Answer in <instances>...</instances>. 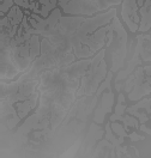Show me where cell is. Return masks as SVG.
<instances>
[{"label":"cell","instance_id":"cell-1","mask_svg":"<svg viewBox=\"0 0 151 158\" xmlns=\"http://www.w3.org/2000/svg\"><path fill=\"white\" fill-rule=\"evenodd\" d=\"M106 49L102 48L100 52H97L91 59V64L89 65L88 71L81 79L79 89L76 92L77 97L81 96H91L92 94H96L100 84L107 77V64L104 61Z\"/></svg>","mask_w":151,"mask_h":158},{"label":"cell","instance_id":"cell-2","mask_svg":"<svg viewBox=\"0 0 151 158\" xmlns=\"http://www.w3.org/2000/svg\"><path fill=\"white\" fill-rule=\"evenodd\" d=\"M111 27L114 29V40L109 47L111 48L110 71L114 73V72L120 71L124 67L125 59L127 55V32L116 16L111 20Z\"/></svg>","mask_w":151,"mask_h":158},{"label":"cell","instance_id":"cell-3","mask_svg":"<svg viewBox=\"0 0 151 158\" xmlns=\"http://www.w3.org/2000/svg\"><path fill=\"white\" fill-rule=\"evenodd\" d=\"M121 17L124 22L132 32H136L139 29L140 17L138 13L137 0H123L121 7Z\"/></svg>","mask_w":151,"mask_h":158},{"label":"cell","instance_id":"cell-4","mask_svg":"<svg viewBox=\"0 0 151 158\" xmlns=\"http://www.w3.org/2000/svg\"><path fill=\"white\" fill-rule=\"evenodd\" d=\"M0 61H1V72H0V77L2 80L5 79H13L14 77H17L21 72L18 70V67L16 66L13 59H12V53H11V46L2 48L1 53H0Z\"/></svg>","mask_w":151,"mask_h":158},{"label":"cell","instance_id":"cell-5","mask_svg":"<svg viewBox=\"0 0 151 158\" xmlns=\"http://www.w3.org/2000/svg\"><path fill=\"white\" fill-rule=\"evenodd\" d=\"M138 13L140 17L139 31L146 32L151 29V0H137Z\"/></svg>","mask_w":151,"mask_h":158},{"label":"cell","instance_id":"cell-6","mask_svg":"<svg viewBox=\"0 0 151 158\" xmlns=\"http://www.w3.org/2000/svg\"><path fill=\"white\" fill-rule=\"evenodd\" d=\"M114 103V94L109 90L108 92L102 95L101 103L95 110V116H94V121L96 123H103L104 121V115L108 114L111 112V107Z\"/></svg>","mask_w":151,"mask_h":158},{"label":"cell","instance_id":"cell-7","mask_svg":"<svg viewBox=\"0 0 151 158\" xmlns=\"http://www.w3.org/2000/svg\"><path fill=\"white\" fill-rule=\"evenodd\" d=\"M142 64V59H140V53H139V48L138 46H136V49H134V53L131 57V60L128 61V65H127V68L124 71H120L118 73V77L115 78V83H119V82H123L125 80L131 73L134 72V68L139 66Z\"/></svg>","mask_w":151,"mask_h":158},{"label":"cell","instance_id":"cell-8","mask_svg":"<svg viewBox=\"0 0 151 158\" xmlns=\"http://www.w3.org/2000/svg\"><path fill=\"white\" fill-rule=\"evenodd\" d=\"M137 46L143 61H151V35H138Z\"/></svg>","mask_w":151,"mask_h":158},{"label":"cell","instance_id":"cell-9","mask_svg":"<svg viewBox=\"0 0 151 158\" xmlns=\"http://www.w3.org/2000/svg\"><path fill=\"white\" fill-rule=\"evenodd\" d=\"M109 121L110 122H113V121H121V122L125 125V129H126V130H128V127H136V128H139V126H140L139 121H138L136 117L131 116V115L123 116V115H118L114 113V115H110Z\"/></svg>","mask_w":151,"mask_h":158},{"label":"cell","instance_id":"cell-10","mask_svg":"<svg viewBox=\"0 0 151 158\" xmlns=\"http://www.w3.org/2000/svg\"><path fill=\"white\" fill-rule=\"evenodd\" d=\"M39 55H41L40 35H32L30 39V57L32 61H35Z\"/></svg>","mask_w":151,"mask_h":158},{"label":"cell","instance_id":"cell-11","mask_svg":"<svg viewBox=\"0 0 151 158\" xmlns=\"http://www.w3.org/2000/svg\"><path fill=\"white\" fill-rule=\"evenodd\" d=\"M106 139H107V140H109L110 143L113 144L115 147L120 146V144H124V138L119 137V139H116V138L114 137V134H113V129H111V127H110V121L106 125Z\"/></svg>","mask_w":151,"mask_h":158},{"label":"cell","instance_id":"cell-12","mask_svg":"<svg viewBox=\"0 0 151 158\" xmlns=\"http://www.w3.org/2000/svg\"><path fill=\"white\" fill-rule=\"evenodd\" d=\"M111 79H113V72L110 71L107 73V77H106L104 80L101 83V85L98 86V89H97V91H96V96H100L106 89L110 90V82H111Z\"/></svg>","mask_w":151,"mask_h":158},{"label":"cell","instance_id":"cell-13","mask_svg":"<svg viewBox=\"0 0 151 158\" xmlns=\"http://www.w3.org/2000/svg\"><path fill=\"white\" fill-rule=\"evenodd\" d=\"M110 127L113 129V132L115 133V134H118L119 137H121V138H125V137H128V134L126 133V129L123 125H120L119 122H116V121H113V122H110Z\"/></svg>","mask_w":151,"mask_h":158},{"label":"cell","instance_id":"cell-14","mask_svg":"<svg viewBox=\"0 0 151 158\" xmlns=\"http://www.w3.org/2000/svg\"><path fill=\"white\" fill-rule=\"evenodd\" d=\"M14 6V0H1V4H0V12H1V17H4L5 13H7L11 7Z\"/></svg>","mask_w":151,"mask_h":158},{"label":"cell","instance_id":"cell-15","mask_svg":"<svg viewBox=\"0 0 151 158\" xmlns=\"http://www.w3.org/2000/svg\"><path fill=\"white\" fill-rule=\"evenodd\" d=\"M32 1H35V0H14V5H17V6L22 7V9L29 10V5Z\"/></svg>","mask_w":151,"mask_h":158},{"label":"cell","instance_id":"cell-16","mask_svg":"<svg viewBox=\"0 0 151 158\" xmlns=\"http://www.w3.org/2000/svg\"><path fill=\"white\" fill-rule=\"evenodd\" d=\"M126 104L125 103H121V102H118V104L115 105V114L118 115H124L125 112H126Z\"/></svg>","mask_w":151,"mask_h":158},{"label":"cell","instance_id":"cell-17","mask_svg":"<svg viewBox=\"0 0 151 158\" xmlns=\"http://www.w3.org/2000/svg\"><path fill=\"white\" fill-rule=\"evenodd\" d=\"M128 137H130V139H131L132 141L144 140V137H143V135H139V134H137L136 132H133V133H130V134H128Z\"/></svg>","mask_w":151,"mask_h":158},{"label":"cell","instance_id":"cell-18","mask_svg":"<svg viewBox=\"0 0 151 158\" xmlns=\"http://www.w3.org/2000/svg\"><path fill=\"white\" fill-rule=\"evenodd\" d=\"M17 9H18V6H17V5H14L13 7H11V10L7 12V14H6V16L9 17V19H10V20H11L12 18H14V16L17 14Z\"/></svg>","mask_w":151,"mask_h":158},{"label":"cell","instance_id":"cell-19","mask_svg":"<svg viewBox=\"0 0 151 158\" xmlns=\"http://www.w3.org/2000/svg\"><path fill=\"white\" fill-rule=\"evenodd\" d=\"M139 129L142 130V132H144V133H146V134H151V129L150 128H148L144 123H142L140 126H139Z\"/></svg>","mask_w":151,"mask_h":158},{"label":"cell","instance_id":"cell-20","mask_svg":"<svg viewBox=\"0 0 151 158\" xmlns=\"http://www.w3.org/2000/svg\"><path fill=\"white\" fill-rule=\"evenodd\" d=\"M118 102L125 103V96L123 95V94H120V95H119V97H118Z\"/></svg>","mask_w":151,"mask_h":158}]
</instances>
